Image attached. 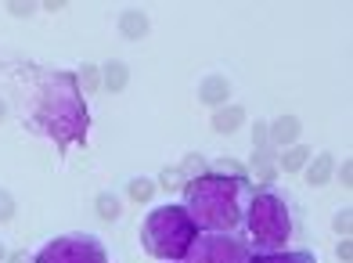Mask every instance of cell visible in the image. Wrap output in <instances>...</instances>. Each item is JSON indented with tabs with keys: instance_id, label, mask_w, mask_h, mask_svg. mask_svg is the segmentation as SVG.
<instances>
[{
	"instance_id": "6da1fadb",
	"label": "cell",
	"mask_w": 353,
	"mask_h": 263,
	"mask_svg": "<svg viewBox=\"0 0 353 263\" xmlns=\"http://www.w3.org/2000/svg\"><path fill=\"white\" fill-rule=\"evenodd\" d=\"M29 126L40 130L43 137H51L58 148H69L79 144L87 137V105H83V94L76 87V72H43L40 87L29 101Z\"/></svg>"
},
{
	"instance_id": "7a4b0ae2",
	"label": "cell",
	"mask_w": 353,
	"mask_h": 263,
	"mask_svg": "<svg viewBox=\"0 0 353 263\" xmlns=\"http://www.w3.org/2000/svg\"><path fill=\"white\" fill-rule=\"evenodd\" d=\"M249 180L228 173H202L184 184V213L195 224V231H223L234 235V227L245 217Z\"/></svg>"
},
{
	"instance_id": "3957f363",
	"label": "cell",
	"mask_w": 353,
	"mask_h": 263,
	"mask_svg": "<svg viewBox=\"0 0 353 263\" xmlns=\"http://www.w3.org/2000/svg\"><path fill=\"white\" fill-rule=\"evenodd\" d=\"M242 224H245V235L252 242V249L260 256L281 253L288 245V238H292V209H288L285 195H278L274 188L249 191Z\"/></svg>"
},
{
	"instance_id": "277c9868",
	"label": "cell",
	"mask_w": 353,
	"mask_h": 263,
	"mask_svg": "<svg viewBox=\"0 0 353 263\" xmlns=\"http://www.w3.org/2000/svg\"><path fill=\"white\" fill-rule=\"evenodd\" d=\"M195 224L188 220L184 206H159L148 213V220L141 224V245L144 253L166 263H181L188 245L195 242Z\"/></svg>"
},
{
	"instance_id": "5b68a950",
	"label": "cell",
	"mask_w": 353,
	"mask_h": 263,
	"mask_svg": "<svg viewBox=\"0 0 353 263\" xmlns=\"http://www.w3.org/2000/svg\"><path fill=\"white\" fill-rule=\"evenodd\" d=\"M256 253H249V245L238 235L223 231H199L195 242L188 245V253L181 263H252Z\"/></svg>"
},
{
	"instance_id": "8992f818",
	"label": "cell",
	"mask_w": 353,
	"mask_h": 263,
	"mask_svg": "<svg viewBox=\"0 0 353 263\" xmlns=\"http://www.w3.org/2000/svg\"><path fill=\"white\" fill-rule=\"evenodd\" d=\"M33 263H108V253L94 235H58L33 256Z\"/></svg>"
},
{
	"instance_id": "52a82bcc",
	"label": "cell",
	"mask_w": 353,
	"mask_h": 263,
	"mask_svg": "<svg viewBox=\"0 0 353 263\" xmlns=\"http://www.w3.org/2000/svg\"><path fill=\"white\" fill-rule=\"evenodd\" d=\"M299 134H303V123L296 116H278L274 123H267V141L270 148H281V152L299 144Z\"/></svg>"
},
{
	"instance_id": "ba28073f",
	"label": "cell",
	"mask_w": 353,
	"mask_h": 263,
	"mask_svg": "<svg viewBox=\"0 0 353 263\" xmlns=\"http://www.w3.org/2000/svg\"><path fill=\"white\" fill-rule=\"evenodd\" d=\"M228 97H231V79H223V76H205L202 84H199V101H202L205 108L228 105Z\"/></svg>"
},
{
	"instance_id": "9c48e42d",
	"label": "cell",
	"mask_w": 353,
	"mask_h": 263,
	"mask_svg": "<svg viewBox=\"0 0 353 263\" xmlns=\"http://www.w3.org/2000/svg\"><path fill=\"white\" fill-rule=\"evenodd\" d=\"M148 29L152 26H148V14H144V11L130 8V11L119 14V32L126 40H144V37H148Z\"/></svg>"
},
{
	"instance_id": "30bf717a",
	"label": "cell",
	"mask_w": 353,
	"mask_h": 263,
	"mask_svg": "<svg viewBox=\"0 0 353 263\" xmlns=\"http://www.w3.org/2000/svg\"><path fill=\"white\" fill-rule=\"evenodd\" d=\"M332 173H335V159H332L328 152H321V155H314V159L307 162V184H310V188L328 184Z\"/></svg>"
},
{
	"instance_id": "8fae6325",
	"label": "cell",
	"mask_w": 353,
	"mask_h": 263,
	"mask_svg": "<svg viewBox=\"0 0 353 263\" xmlns=\"http://www.w3.org/2000/svg\"><path fill=\"white\" fill-rule=\"evenodd\" d=\"M242 123H245V108H238V105H220L213 112V130L216 134H234Z\"/></svg>"
},
{
	"instance_id": "7c38bea8",
	"label": "cell",
	"mask_w": 353,
	"mask_h": 263,
	"mask_svg": "<svg viewBox=\"0 0 353 263\" xmlns=\"http://www.w3.org/2000/svg\"><path fill=\"white\" fill-rule=\"evenodd\" d=\"M126 84H130V69H126V61H108L101 69V87L105 90L119 94V90H126Z\"/></svg>"
},
{
	"instance_id": "4fadbf2b",
	"label": "cell",
	"mask_w": 353,
	"mask_h": 263,
	"mask_svg": "<svg viewBox=\"0 0 353 263\" xmlns=\"http://www.w3.org/2000/svg\"><path fill=\"white\" fill-rule=\"evenodd\" d=\"M310 162V148L307 144H292V148H285L281 152V159H278V170H285V173H299L303 166Z\"/></svg>"
},
{
	"instance_id": "5bb4252c",
	"label": "cell",
	"mask_w": 353,
	"mask_h": 263,
	"mask_svg": "<svg viewBox=\"0 0 353 263\" xmlns=\"http://www.w3.org/2000/svg\"><path fill=\"white\" fill-rule=\"evenodd\" d=\"M94 209H98V217L105 224L112 220H119V213H123V202H119V195H112V191H101L98 195V202H94Z\"/></svg>"
},
{
	"instance_id": "9a60e30c",
	"label": "cell",
	"mask_w": 353,
	"mask_h": 263,
	"mask_svg": "<svg viewBox=\"0 0 353 263\" xmlns=\"http://www.w3.org/2000/svg\"><path fill=\"white\" fill-rule=\"evenodd\" d=\"M252 173L270 184V180L278 177V159L270 155V152H252Z\"/></svg>"
},
{
	"instance_id": "2e32d148",
	"label": "cell",
	"mask_w": 353,
	"mask_h": 263,
	"mask_svg": "<svg viewBox=\"0 0 353 263\" xmlns=\"http://www.w3.org/2000/svg\"><path fill=\"white\" fill-rule=\"evenodd\" d=\"M252 263H314V253L296 249V253H267V256H252Z\"/></svg>"
},
{
	"instance_id": "e0dca14e",
	"label": "cell",
	"mask_w": 353,
	"mask_h": 263,
	"mask_svg": "<svg viewBox=\"0 0 353 263\" xmlns=\"http://www.w3.org/2000/svg\"><path fill=\"white\" fill-rule=\"evenodd\" d=\"M76 87H79V94L101 90V69H98V65H83V69L76 72Z\"/></svg>"
},
{
	"instance_id": "ac0fdd59",
	"label": "cell",
	"mask_w": 353,
	"mask_h": 263,
	"mask_svg": "<svg viewBox=\"0 0 353 263\" xmlns=\"http://www.w3.org/2000/svg\"><path fill=\"white\" fill-rule=\"evenodd\" d=\"M155 188H159L155 180H148V177H134V180H130V188H126V195H130L134 202H148L152 195H155Z\"/></svg>"
},
{
	"instance_id": "d6986e66",
	"label": "cell",
	"mask_w": 353,
	"mask_h": 263,
	"mask_svg": "<svg viewBox=\"0 0 353 263\" xmlns=\"http://www.w3.org/2000/svg\"><path fill=\"white\" fill-rule=\"evenodd\" d=\"M155 184H163V188L170 191V188H184V184H188V180H184V173H181V170H176V166H166L163 173H159V180H155Z\"/></svg>"
},
{
	"instance_id": "ffe728a7",
	"label": "cell",
	"mask_w": 353,
	"mask_h": 263,
	"mask_svg": "<svg viewBox=\"0 0 353 263\" xmlns=\"http://www.w3.org/2000/svg\"><path fill=\"white\" fill-rule=\"evenodd\" d=\"M14 209H19V206H14V195H11V191H4V188H0V224H8V220H14Z\"/></svg>"
},
{
	"instance_id": "44dd1931",
	"label": "cell",
	"mask_w": 353,
	"mask_h": 263,
	"mask_svg": "<svg viewBox=\"0 0 353 263\" xmlns=\"http://www.w3.org/2000/svg\"><path fill=\"white\" fill-rule=\"evenodd\" d=\"M335 231H339L343 238H350V231H353V209H343V213H335Z\"/></svg>"
},
{
	"instance_id": "7402d4cb",
	"label": "cell",
	"mask_w": 353,
	"mask_h": 263,
	"mask_svg": "<svg viewBox=\"0 0 353 263\" xmlns=\"http://www.w3.org/2000/svg\"><path fill=\"white\" fill-rule=\"evenodd\" d=\"M252 152H270V141H267V123H256V130H252Z\"/></svg>"
},
{
	"instance_id": "603a6c76",
	"label": "cell",
	"mask_w": 353,
	"mask_h": 263,
	"mask_svg": "<svg viewBox=\"0 0 353 263\" xmlns=\"http://www.w3.org/2000/svg\"><path fill=\"white\" fill-rule=\"evenodd\" d=\"M8 11L14 14V19H29V14L37 11V4H19V0H14V4H8Z\"/></svg>"
},
{
	"instance_id": "cb8c5ba5",
	"label": "cell",
	"mask_w": 353,
	"mask_h": 263,
	"mask_svg": "<svg viewBox=\"0 0 353 263\" xmlns=\"http://www.w3.org/2000/svg\"><path fill=\"white\" fill-rule=\"evenodd\" d=\"M335 256H339L343 263H350V260H353V242L343 238V242H339V249H335Z\"/></svg>"
},
{
	"instance_id": "d4e9b609",
	"label": "cell",
	"mask_w": 353,
	"mask_h": 263,
	"mask_svg": "<svg viewBox=\"0 0 353 263\" xmlns=\"http://www.w3.org/2000/svg\"><path fill=\"white\" fill-rule=\"evenodd\" d=\"M350 166H353L350 159H346L343 166H339V180H343V188H350V184H353V170H350Z\"/></svg>"
},
{
	"instance_id": "484cf974",
	"label": "cell",
	"mask_w": 353,
	"mask_h": 263,
	"mask_svg": "<svg viewBox=\"0 0 353 263\" xmlns=\"http://www.w3.org/2000/svg\"><path fill=\"white\" fill-rule=\"evenodd\" d=\"M8 263H33V260H29L26 253H14V256H8Z\"/></svg>"
},
{
	"instance_id": "4316f807",
	"label": "cell",
	"mask_w": 353,
	"mask_h": 263,
	"mask_svg": "<svg viewBox=\"0 0 353 263\" xmlns=\"http://www.w3.org/2000/svg\"><path fill=\"white\" fill-rule=\"evenodd\" d=\"M4 119H8V105H4V101H0V123H4Z\"/></svg>"
},
{
	"instance_id": "83f0119b",
	"label": "cell",
	"mask_w": 353,
	"mask_h": 263,
	"mask_svg": "<svg viewBox=\"0 0 353 263\" xmlns=\"http://www.w3.org/2000/svg\"><path fill=\"white\" fill-rule=\"evenodd\" d=\"M0 260H4V245H0Z\"/></svg>"
}]
</instances>
